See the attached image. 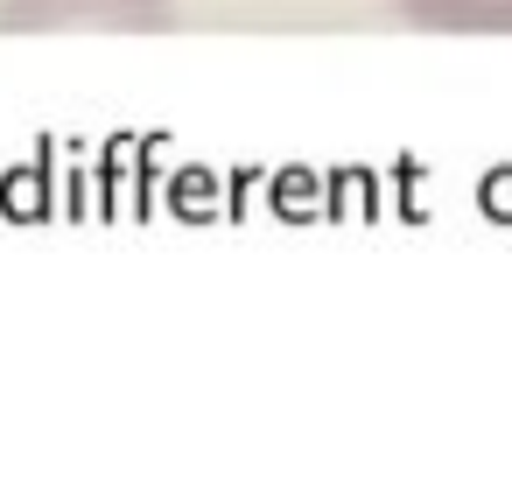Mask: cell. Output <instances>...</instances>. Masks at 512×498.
<instances>
[{
    "label": "cell",
    "instance_id": "6da1fadb",
    "mask_svg": "<svg viewBox=\"0 0 512 498\" xmlns=\"http://www.w3.org/2000/svg\"><path fill=\"white\" fill-rule=\"evenodd\" d=\"M176 0H0V36H169Z\"/></svg>",
    "mask_w": 512,
    "mask_h": 498
},
{
    "label": "cell",
    "instance_id": "7a4b0ae2",
    "mask_svg": "<svg viewBox=\"0 0 512 498\" xmlns=\"http://www.w3.org/2000/svg\"><path fill=\"white\" fill-rule=\"evenodd\" d=\"M393 15L428 36H512V0H393Z\"/></svg>",
    "mask_w": 512,
    "mask_h": 498
}]
</instances>
